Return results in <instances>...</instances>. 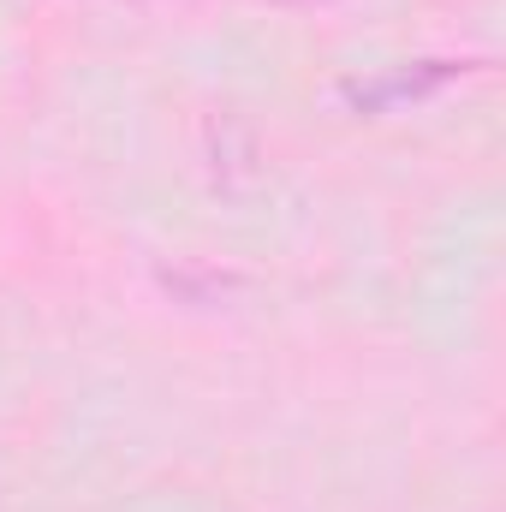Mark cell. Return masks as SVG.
Returning <instances> with one entry per match:
<instances>
[{"instance_id": "6da1fadb", "label": "cell", "mask_w": 506, "mask_h": 512, "mask_svg": "<svg viewBox=\"0 0 506 512\" xmlns=\"http://www.w3.org/2000/svg\"><path fill=\"white\" fill-rule=\"evenodd\" d=\"M471 72H483V60H411V66H387L376 78H352L340 96L352 114H399V108L441 96L447 84H459Z\"/></svg>"}]
</instances>
